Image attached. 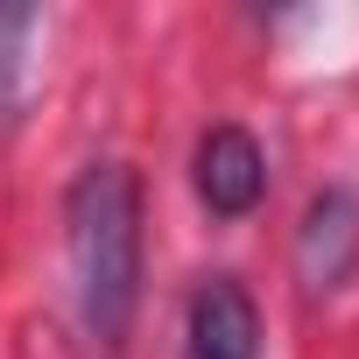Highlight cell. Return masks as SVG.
<instances>
[{"mask_svg":"<svg viewBox=\"0 0 359 359\" xmlns=\"http://www.w3.org/2000/svg\"><path fill=\"white\" fill-rule=\"evenodd\" d=\"M64 240H71V282L85 331L120 352L134 303H141V184L120 162H92L64 198Z\"/></svg>","mask_w":359,"mask_h":359,"instance_id":"6da1fadb","label":"cell"},{"mask_svg":"<svg viewBox=\"0 0 359 359\" xmlns=\"http://www.w3.org/2000/svg\"><path fill=\"white\" fill-rule=\"evenodd\" d=\"M36 36V8H0V106L15 99L22 85V50Z\"/></svg>","mask_w":359,"mask_h":359,"instance_id":"5b68a950","label":"cell"},{"mask_svg":"<svg viewBox=\"0 0 359 359\" xmlns=\"http://www.w3.org/2000/svg\"><path fill=\"white\" fill-rule=\"evenodd\" d=\"M352 254H359V198L352 191H324L310 198L303 212V233H296V268L310 289H338L352 275Z\"/></svg>","mask_w":359,"mask_h":359,"instance_id":"277c9868","label":"cell"},{"mask_svg":"<svg viewBox=\"0 0 359 359\" xmlns=\"http://www.w3.org/2000/svg\"><path fill=\"white\" fill-rule=\"evenodd\" d=\"M191 169H198V198L219 219H247L261 205V191H268V155H261V141L247 127H212L198 141V162Z\"/></svg>","mask_w":359,"mask_h":359,"instance_id":"7a4b0ae2","label":"cell"},{"mask_svg":"<svg viewBox=\"0 0 359 359\" xmlns=\"http://www.w3.org/2000/svg\"><path fill=\"white\" fill-rule=\"evenodd\" d=\"M191 359H261V310L233 275L198 282V296H191Z\"/></svg>","mask_w":359,"mask_h":359,"instance_id":"3957f363","label":"cell"}]
</instances>
